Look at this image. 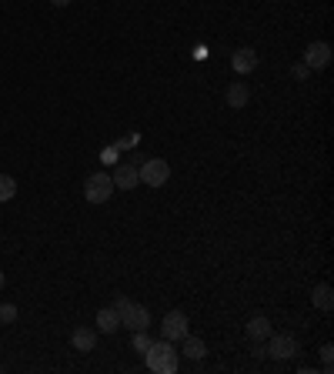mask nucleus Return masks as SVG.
I'll list each match as a JSON object with an SVG mask.
<instances>
[{"label": "nucleus", "mask_w": 334, "mask_h": 374, "mask_svg": "<svg viewBox=\"0 0 334 374\" xmlns=\"http://www.w3.org/2000/svg\"><path fill=\"white\" fill-rule=\"evenodd\" d=\"M184 334H187V318H184V311H171V314L160 321V338L180 341Z\"/></svg>", "instance_id": "obj_7"}, {"label": "nucleus", "mask_w": 334, "mask_h": 374, "mask_svg": "<svg viewBox=\"0 0 334 374\" xmlns=\"http://www.w3.org/2000/svg\"><path fill=\"white\" fill-rule=\"evenodd\" d=\"M180 354H184V358H191V361H201V358L207 354V348H204V341H201V338L184 334V338H180Z\"/></svg>", "instance_id": "obj_11"}, {"label": "nucleus", "mask_w": 334, "mask_h": 374, "mask_svg": "<svg viewBox=\"0 0 334 374\" xmlns=\"http://www.w3.org/2000/svg\"><path fill=\"white\" fill-rule=\"evenodd\" d=\"M110 180H114V187H121V191H130V187H137V184H141V174H137V167H134L130 161H121V164L114 167Z\"/></svg>", "instance_id": "obj_8"}, {"label": "nucleus", "mask_w": 334, "mask_h": 374, "mask_svg": "<svg viewBox=\"0 0 334 374\" xmlns=\"http://www.w3.org/2000/svg\"><path fill=\"white\" fill-rule=\"evenodd\" d=\"M328 64H331V44H324V40L308 44V50H305V67L308 71H321Z\"/></svg>", "instance_id": "obj_6"}, {"label": "nucleus", "mask_w": 334, "mask_h": 374, "mask_svg": "<svg viewBox=\"0 0 334 374\" xmlns=\"http://www.w3.org/2000/svg\"><path fill=\"white\" fill-rule=\"evenodd\" d=\"M248 100H251V91H248V84H231L228 87V107H234V110H241V107H248Z\"/></svg>", "instance_id": "obj_12"}, {"label": "nucleus", "mask_w": 334, "mask_h": 374, "mask_svg": "<svg viewBox=\"0 0 334 374\" xmlns=\"http://www.w3.org/2000/svg\"><path fill=\"white\" fill-rule=\"evenodd\" d=\"M248 338H251V341H267V338H271V321H267L264 314L251 318V321H248Z\"/></svg>", "instance_id": "obj_13"}, {"label": "nucleus", "mask_w": 334, "mask_h": 374, "mask_svg": "<svg viewBox=\"0 0 334 374\" xmlns=\"http://www.w3.org/2000/svg\"><path fill=\"white\" fill-rule=\"evenodd\" d=\"M321 361H324V374H331L334 368H331V361H334V344H324L321 348Z\"/></svg>", "instance_id": "obj_19"}, {"label": "nucleus", "mask_w": 334, "mask_h": 374, "mask_svg": "<svg viewBox=\"0 0 334 374\" xmlns=\"http://www.w3.org/2000/svg\"><path fill=\"white\" fill-rule=\"evenodd\" d=\"M114 191H117L114 180H110V174H104V171H97V174H91L87 180H84V198L91 200V204H104V200H110Z\"/></svg>", "instance_id": "obj_3"}, {"label": "nucleus", "mask_w": 334, "mask_h": 374, "mask_svg": "<svg viewBox=\"0 0 334 374\" xmlns=\"http://www.w3.org/2000/svg\"><path fill=\"white\" fill-rule=\"evenodd\" d=\"M308 67H305V60H301V64H294V67H291V77H294V80H308Z\"/></svg>", "instance_id": "obj_20"}, {"label": "nucleus", "mask_w": 334, "mask_h": 374, "mask_svg": "<svg viewBox=\"0 0 334 374\" xmlns=\"http://www.w3.org/2000/svg\"><path fill=\"white\" fill-rule=\"evenodd\" d=\"M3 284H7V277H3V271H0V288H3Z\"/></svg>", "instance_id": "obj_23"}, {"label": "nucleus", "mask_w": 334, "mask_h": 374, "mask_svg": "<svg viewBox=\"0 0 334 374\" xmlns=\"http://www.w3.org/2000/svg\"><path fill=\"white\" fill-rule=\"evenodd\" d=\"M257 60H261V57H257V50H254V47H237V50L231 54L234 74H251V71L257 67Z\"/></svg>", "instance_id": "obj_9"}, {"label": "nucleus", "mask_w": 334, "mask_h": 374, "mask_svg": "<svg viewBox=\"0 0 334 374\" xmlns=\"http://www.w3.org/2000/svg\"><path fill=\"white\" fill-rule=\"evenodd\" d=\"M137 144V134H130V137H124V141H117V148H134Z\"/></svg>", "instance_id": "obj_21"}, {"label": "nucleus", "mask_w": 334, "mask_h": 374, "mask_svg": "<svg viewBox=\"0 0 334 374\" xmlns=\"http://www.w3.org/2000/svg\"><path fill=\"white\" fill-rule=\"evenodd\" d=\"M144 361H147V368L154 374H174L180 364L178 358V348H171V341L167 338H160V341H154L151 348L144 351Z\"/></svg>", "instance_id": "obj_1"}, {"label": "nucleus", "mask_w": 334, "mask_h": 374, "mask_svg": "<svg viewBox=\"0 0 334 374\" xmlns=\"http://www.w3.org/2000/svg\"><path fill=\"white\" fill-rule=\"evenodd\" d=\"M97 327H101V334H114L121 327V314L114 307H101L97 311Z\"/></svg>", "instance_id": "obj_14"}, {"label": "nucleus", "mask_w": 334, "mask_h": 374, "mask_svg": "<svg viewBox=\"0 0 334 374\" xmlns=\"http://www.w3.org/2000/svg\"><path fill=\"white\" fill-rule=\"evenodd\" d=\"M17 321V307L14 304H0V325H14Z\"/></svg>", "instance_id": "obj_18"}, {"label": "nucleus", "mask_w": 334, "mask_h": 374, "mask_svg": "<svg viewBox=\"0 0 334 374\" xmlns=\"http://www.w3.org/2000/svg\"><path fill=\"white\" fill-rule=\"evenodd\" d=\"M137 174H141V184H147V187H164L171 180V164L160 157H151L137 167Z\"/></svg>", "instance_id": "obj_4"}, {"label": "nucleus", "mask_w": 334, "mask_h": 374, "mask_svg": "<svg viewBox=\"0 0 334 374\" xmlns=\"http://www.w3.org/2000/svg\"><path fill=\"white\" fill-rule=\"evenodd\" d=\"M311 301H314V307H321V311H331V307H334L331 284H314V291H311Z\"/></svg>", "instance_id": "obj_15"}, {"label": "nucleus", "mask_w": 334, "mask_h": 374, "mask_svg": "<svg viewBox=\"0 0 334 374\" xmlns=\"http://www.w3.org/2000/svg\"><path fill=\"white\" fill-rule=\"evenodd\" d=\"M53 7H67V3H74V0H51Z\"/></svg>", "instance_id": "obj_22"}, {"label": "nucleus", "mask_w": 334, "mask_h": 374, "mask_svg": "<svg viewBox=\"0 0 334 374\" xmlns=\"http://www.w3.org/2000/svg\"><path fill=\"white\" fill-rule=\"evenodd\" d=\"M151 344H154V341L147 338V331H134V338H130V348L137 351V354H144Z\"/></svg>", "instance_id": "obj_17"}, {"label": "nucleus", "mask_w": 334, "mask_h": 374, "mask_svg": "<svg viewBox=\"0 0 334 374\" xmlns=\"http://www.w3.org/2000/svg\"><path fill=\"white\" fill-rule=\"evenodd\" d=\"M14 194H17V180L10 174H0V204L14 200Z\"/></svg>", "instance_id": "obj_16"}, {"label": "nucleus", "mask_w": 334, "mask_h": 374, "mask_svg": "<svg viewBox=\"0 0 334 374\" xmlns=\"http://www.w3.org/2000/svg\"><path fill=\"white\" fill-rule=\"evenodd\" d=\"M71 344H74L80 354H91V351L97 348V331H94V327H74Z\"/></svg>", "instance_id": "obj_10"}, {"label": "nucleus", "mask_w": 334, "mask_h": 374, "mask_svg": "<svg viewBox=\"0 0 334 374\" xmlns=\"http://www.w3.org/2000/svg\"><path fill=\"white\" fill-rule=\"evenodd\" d=\"M114 311L121 314V327H128L130 334H134V331H147V325H151V311H147L144 304L128 301L124 294L114 301Z\"/></svg>", "instance_id": "obj_2"}, {"label": "nucleus", "mask_w": 334, "mask_h": 374, "mask_svg": "<svg viewBox=\"0 0 334 374\" xmlns=\"http://www.w3.org/2000/svg\"><path fill=\"white\" fill-rule=\"evenodd\" d=\"M267 358H278V361H287V358H294L298 354V338H291V334H271L267 338Z\"/></svg>", "instance_id": "obj_5"}]
</instances>
